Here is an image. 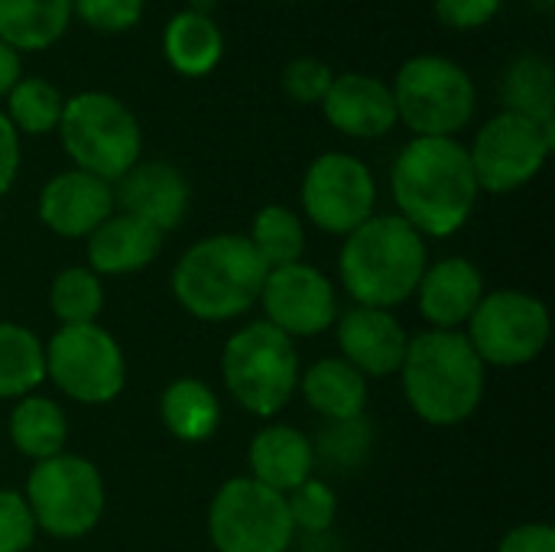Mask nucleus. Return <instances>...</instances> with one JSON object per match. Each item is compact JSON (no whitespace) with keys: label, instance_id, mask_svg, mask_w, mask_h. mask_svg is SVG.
Instances as JSON below:
<instances>
[{"label":"nucleus","instance_id":"f257e3e1","mask_svg":"<svg viewBox=\"0 0 555 552\" xmlns=\"http://www.w3.org/2000/svg\"><path fill=\"white\" fill-rule=\"evenodd\" d=\"M397 215L423 238H452L478 205L468 146L455 137H413L390 166Z\"/></svg>","mask_w":555,"mask_h":552},{"label":"nucleus","instance_id":"f03ea898","mask_svg":"<svg viewBox=\"0 0 555 552\" xmlns=\"http://www.w3.org/2000/svg\"><path fill=\"white\" fill-rule=\"evenodd\" d=\"M400 381L410 410L423 423L459 426L481 407L488 368L475 355L465 332L429 329L410 338Z\"/></svg>","mask_w":555,"mask_h":552},{"label":"nucleus","instance_id":"7ed1b4c3","mask_svg":"<svg viewBox=\"0 0 555 552\" xmlns=\"http://www.w3.org/2000/svg\"><path fill=\"white\" fill-rule=\"evenodd\" d=\"M429 267L426 238L400 215H371L361 228L345 234L338 254V277L358 306L390 309L413 299Z\"/></svg>","mask_w":555,"mask_h":552},{"label":"nucleus","instance_id":"20e7f679","mask_svg":"<svg viewBox=\"0 0 555 552\" xmlns=\"http://www.w3.org/2000/svg\"><path fill=\"white\" fill-rule=\"evenodd\" d=\"M267 267L244 234H208L172 267V296L198 322H234L260 299Z\"/></svg>","mask_w":555,"mask_h":552},{"label":"nucleus","instance_id":"39448f33","mask_svg":"<svg viewBox=\"0 0 555 552\" xmlns=\"http://www.w3.org/2000/svg\"><path fill=\"white\" fill-rule=\"evenodd\" d=\"M299 351L270 322H250L237 329L221 351L224 390L250 416L273 420L289 407L299 390Z\"/></svg>","mask_w":555,"mask_h":552},{"label":"nucleus","instance_id":"423d86ee","mask_svg":"<svg viewBox=\"0 0 555 552\" xmlns=\"http://www.w3.org/2000/svg\"><path fill=\"white\" fill-rule=\"evenodd\" d=\"M55 133L75 169L91 172L111 185L133 163H140L143 153V130L137 114L107 91H78L65 98Z\"/></svg>","mask_w":555,"mask_h":552},{"label":"nucleus","instance_id":"0eeeda50","mask_svg":"<svg viewBox=\"0 0 555 552\" xmlns=\"http://www.w3.org/2000/svg\"><path fill=\"white\" fill-rule=\"evenodd\" d=\"M397 120L416 137H455L478 111L475 78L449 55L423 52L406 59L393 75Z\"/></svg>","mask_w":555,"mask_h":552},{"label":"nucleus","instance_id":"6e6552de","mask_svg":"<svg viewBox=\"0 0 555 552\" xmlns=\"http://www.w3.org/2000/svg\"><path fill=\"white\" fill-rule=\"evenodd\" d=\"M23 501L36 530L55 540H78L101 524L107 491L94 462L62 452L33 465Z\"/></svg>","mask_w":555,"mask_h":552},{"label":"nucleus","instance_id":"1a4fd4ad","mask_svg":"<svg viewBox=\"0 0 555 552\" xmlns=\"http://www.w3.org/2000/svg\"><path fill=\"white\" fill-rule=\"evenodd\" d=\"M46 377L75 403L104 407L120 397L127 384V358L120 342L91 325H59V332L42 345Z\"/></svg>","mask_w":555,"mask_h":552},{"label":"nucleus","instance_id":"9d476101","mask_svg":"<svg viewBox=\"0 0 555 552\" xmlns=\"http://www.w3.org/2000/svg\"><path fill=\"white\" fill-rule=\"evenodd\" d=\"M208 540L215 552H289L296 527L286 495L250 475L224 482L208 504Z\"/></svg>","mask_w":555,"mask_h":552},{"label":"nucleus","instance_id":"9b49d317","mask_svg":"<svg viewBox=\"0 0 555 552\" xmlns=\"http://www.w3.org/2000/svg\"><path fill=\"white\" fill-rule=\"evenodd\" d=\"M550 335L553 319L546 303L524 290L485 293L465 332L485 368H524L543 355Z\"/></svg>","mask_w":555,"mask_h":552},{"label":"nucleus","instance_id":"f8f14e48","mask_svg":"<svg viewBox=\"0 0 555 552\" xmlns=\"http://www.w3.org/2000/svg\"><path fill=\"white\" fill-rule=\"evenodd\" d=\"M555 150V124L501 111L478 130L468 159L481 192L507 195L533 182Z\"/></svg>","mask_w":555,"mask_h":552},{"label":"nucleus","instance_id":"ddd939ff","mask_svg":"<svg viewBox=\"0 0 555 552\" xmlns=\"http://www.w3.org/2000/svg\"><path fill=\"white\" fill-rule=\"evenodd\" d=\"M299 202L315 228L345 238L377 215V182L364 159L332 150L309 163Z\"/></svg>","mask_w":555,"mask_h":552},{"label":"nucleus","instance_id":"4468645a","mask_svg":"<svg viewBox=\"0 0 555 552\" xmlns=\"http://www.w3.org/2000/svg\"><path fill=\"white\" fill-rule=\"evenodd\" d=\"M263 322L280 329L286 338H312L335 325L338 319V293L332 280L312 264H289L267 270L260 299Z\"/></svg>","mask_w":555,"mask_h":552},{"label":"nucleus","instance_id":"2eb2a0df","mask_svg":"<svg viewBox=\"0 0 555 552\" xmlns=\"http://www.w3.org/2000/svg\"><path fill=\"white\" fill-rule=\"evenodd\" d=\"M192 202L189 179L179 166L166 159H140L114 182V205L156 228L159 234L179 228L185 221Z\"/></svg>","mask_w":555,"mask_h":552},{"label":"nucleus","instance_id":"dca6fc26","mask_svg":"<svg viewBox=\"0 0 555 552\" xmlns=\"http://www.w3.org/2000/svg\"><path fill=\"white\" fill-rule=\"evenodd\" d=\"M335 338H338L341 361H348L367 381L400 374L410 345L403 322L390 309H371V306H354L348 312H338Z\"/></svg>","mask_w":555,"mask_h":552},{"label":"nucleus","instance_id":"f3484780","mask_svg":"<svg viewBox=\"0 0 555 552\" xmlns=\"http://www.w3.org/2000/svg\"><path fill=\"white\" fill-rule=\"evenodd\" d=\"M36 215L59 238H88L101 221L114 215V185L72 166L65 172H55L39 189Z\"/></svg>","mask_w":555,"mask_h":552},{"label":"nucleus","instance_id":"a211bd4d","mask_svg":"<svg viewBox=\"0 0 555 552\" xmlns=\"http://www.w3.org/2000/svg\"><path fill=\"white\" fill-rule=\"evenodd\" d=\"M322 114L338 133L351 140H377L400 124L390 85L367 72L335 75L322 98Z\"/></svg>","mask_w":555,"mask_h":552},{"label":"nucleus","instance_id":"6ab92c4d","mask_svg":"<svg viewBox=\"0 0 555 552\" xmlns=\"http://www.w3.org/2000/svg\"><path fill=\"white\" fill-rule=\"evenodd\" d=\"M485 293V277L468 257H442L426 267L413 296L420 303V316L433 329L462 332Z\"/></svg>","mask_w":555,"mask_h":552},{"label":"nucleus","instance_id":"aec40b11","mask_svg":"<svg viewBox=\"0 0 555 552\" xmlns=\"http://www.w3.org/2000/svg\"><path fill=\"white\" fill-rule=\"evenodd\" d=\"M247 465L254 482L267 485L270 491L289 495L293 488L312 478L319 459L312 439L302 429L286 423H270L250 439Z\"/></svg>","mask_w":555,"mask_h":552},{"label":"nucleus","instance_id":"412c9836","mask_svg":"<svg viewBox=\"0 0 555 552\" xmlns=\"http://www.w3.org/2000/svg\"><path fill=\"white\" fill-rule=\"evenodd\" d=\"M163 238L156 228H150L140 218H130L124 211H114L107 221H101L85 241H88V270L98 277H130L146 270L159 251Z\"/></svg>","mask_w":555,"mask_h":552},{"label":"nucleus","instance_id":"4be33fe9","mask_svg":"<svg viewBox=\"0 0 555 552\" xmlns=\"http://www.w3.org/2000/svg\"><path fill=\"white\" fill-rule=\"evenodd\" d=\"M299 394L325 423L358 420L367 410V377L341 358H319L299 371Z\"/></svg>","mask_w":555,"mask_h":552},{"label":"nucleus","instance_id":"5701e85b","mask_svg":"<svg viewBox=\"0 0 555 552\" xmlns=\"http://www.w3.org/2000/svg\"><path fill=\"white\" fill-rule=\"evenodd\" d=\"M163 55L182 78H205L224 55V33L215 16L179 10L163 29Z\"/></svg>","mask_w":555,"mask_h":552},{"label":"nucleus","instance_id":"b1692460","mask_svg":"<svg viewBox=\"0 0 555 552\" xmlns=\"http://www.w3.org/2000/svg\"><path fill=\"white\" fill-rule=\"evenodd\" d=\"M72 20V0H0V42L13 52H46Z\"/></svg>","mask_w":555,"mask_h":552},{"label":"nucleus","instance_id":"393cba45","mask_svg":"<svg viewBox=\"0 0 555 552\" xmlns=\"http://www.w3.org/2000/svg\"><path fill=\"white\" fill-rule=\"evenodd\" d=\"M7 433H10V442L20 455H26L33 462H46V459L65 452L68 416L52 397L29 394V397L16 400L10 423H7Z\"/></svg>","mask_w":555,"mask_h":552},{"label":"nucleus","instance_id":"a878e982","mask_svg":"<svg viewBox=\"0 0 555 552\" xmlns=\"http://www.w3.org/2000/svg\"><path fill=\"white\" fill-rule=\"evenodd\" d=\"M159 420L179 442H205L221 426L218 394L198 377H179L159 397Z\"/></svg>","mask_w":555,"mask_h":552},{"label":"nucleus","instance_id":"bb28decb","mask_svg":"<svg viewBox=\"0 0 555 552\" xmlns=\"http://www.w3.org/2000/svg\"><path fill=\"white\" fill-rule=\"evenodd\" d=\"M501 104L504 111L533 117L540 124H555L553 62L540 52L517 55L501 78Z\"/></svg>","mask_w":555,"mask_h":552},{"label":"nucleus","instance_id":"cd10ccee","mask_svg":"<svg viewBox=\"0 0 555 552\" xmlns=\"http://www.w3.org/2000/svg\"><path fill=\"white\" fill-rule=\"evenodd\" d=\"M46 381V348L33 329L0 322V400L36 394Z\"/></svg>","mask_w":555,"mask_h":552},{"label":"nucleus","instance_id":"c85d7f7f","mask_svg":"<svg viewBox=\"0 0 555 552\" xmlns=\"http://www.w3.org/2000/svg\"><path fill=\"white\" fill-rule=\"evenodd\" d=\"M247 241H250V247L257 251V257L263 260L267 270L299 264L302 254H306V228H302V218L289 205H280V202L263 205L254 215V224H250Z\"/></svg>","mask_w":555,"mask_h":552},{"label":"nucleus","instance_id":"c756f323","mask_svg":"<svg viewBox=\"0 0 555 552\" xmlns=\"http://www.w3.org/2000/svg\"><path fill=\"white\" fill-rule=\"evenodd\" d=\"M7 120L13 124L16 133L26 137H42L52 133L62 120V107L65 98L62 91L49 81V78H20L10 91H7Z\"/></svg>","mask_w":555,"mask_h":552},{"label":"nucleus","instance_id":"7c9ffc66","mask_svg":"<svg viewBox=\"0 0 555 552\" xmlns=\"http://www.w3.org/2000/svg\"><path fill=\"white\" fill-rule=\"evenodd\" d=\"M49 309L59 325H91L104 309L101 277L88 267H65L52 277Z\"/></svg>","mask_w":555,"mask_h":552},{"label":"nucleus","instance_id":"2f4dec72","mask_svg":"<svg viewBox=\"0 0 555 552\" xmlns=\"http://www.w3.org/2000/svg\"><path fill=\"white\" fill-rule=\"evenodd\" d=\"M312 446H315V459L328 462L332 468L351 472L367 462L371 446H374V426L367 423V416L345 420V423H325V429L319 433V439Z\"/></svg>","mask_w":555,"mask_h":552},{"label":"nucleus","instance_id":"473e14b6","mask_svg":"<svg viewBox=\"0 0 555 552\" xmlns=\"http://www.w3.org/2000/svg\"><path fill=\"white\" fill-rule=\"evenodd\" d=\"M286 508L296 534H325L338 517V495L328 482H319L312 475L286 495Z\"/></svg>","mask_w":555,"mask_h":552},{"label":"nucleus","instance_id":"72a5a7b5","mask_svg":"<svg viewBox=\"0 0 555 552\" xmlns=\"http://www.w3.org/2000/svg\"><path fill=\"white\" fill-rule=\"evenodd\" d=\"M146 0H72V16H78L94 33H127L143 20Z\"/></svg>","mask_w":555,"mask_h":552},{"label":"nucleus","instance_id":"f704fd0d","mask_svg":"<svg viewBox=\"0 0 555 552\" xmlns=\"http://www.w3.org/2000/svg\"><path fill=\"white\" fill-rule=\"evenodd\" d=\"M332 78H335V72H332L328 62H322L315 55H299V59L286 62L280 81H283V91L293 101H299V104H322Z\"/></svg>","mask_w":555,"mask_h":552},{"label":"nucleus","instance_id":"c9c22d12","mask_svg":"<svg viewBox=\"0 0 555 552\" xmlns=\"http://www.w3.org/2000/svg\"><path fill=\"white\" fill-rule=\"evenodd\" d=\"M36 540V521L23 495L0 488V552H26Z\"/></svg>","mask_w":555,"mask_h":552},{"label":"nucleus","instance_id":"e433bc0d","mask_svg":"<svg viewBox=\"0 0 555 552\" xmlns=\"http://www.w3.org/2000/svg\"><path fill=\"white\" fill-rule=\"evenodd\" d=\"M433 3H436L439 23L459 33L488 26L504 7V0H433Z\"/></svg>","mask_w":555,"mask_h":552},{"label":"nucleus","instance_id":"4c0bfd02","mask_svg":"<svg viewBox=\"0 0 555 552\" xmlns=\"http://www.w3.org/2000/svg\"><path fill=\"white\" fill-rule=\"evenodd\" d=\"M498 552H555V530L550 524H520L501 537Z\"/></svg>","mask_w":555,"mask_h":552},{"label":"nucleus","instance_id":"58836bf2","mask_svg":"<svg viewBox=\"0 0 555 552\" xmlns=\"http://www.w3.org/2000/svg\"><path fill=\"white\" fill-rule=\"evenodd\" d=\"M20 163H23L20 133L13 130V124L0 111V198L13 189V182L20 176Z\"/></svg>","mask_w":555,"mask_h":552},{"label":"nucleus","instance_id":"ea45409f","mask_svg":"<svg viewBox=\"0 0 555 552\" xmlns=\"http://www.w3.org/2000/svg\"><path fill=\"white\" fill-rule=\"evenodd\" d=\"M23 78V62L20 52H13L7 42H0V98H7V91Z\"/></svg>","mask_w":555,"mask_h":552},{"label":"nucleus","instance_id":"a19ab883","mask_svg":"<svg viewBox=\"0 0 555 552\" xmlns=\"http://www.w3.org/2000/svg\"><path fill=\"white\" fill-rule=\"evenodd\" d=\"M215 7H218V0H185V10L202 13V16H211V13H215Z\"/></svg>","mask_w":555,"mask_h":552},{"label":"nucleus","instance_id":"79ce46f5","mask_svg":"<svg viewBox=\"0 0 555 552\" xmlns=\"http://www.w3.org/2000/svg\"><path fill=\"white\" fill-rule=\"evenodd\" d=\"M537 7H540V10H550V7H553V0H537Z\"/></svg>","mask_w":555,"mask_h":552}]
</instances>
